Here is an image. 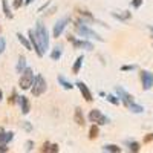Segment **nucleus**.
<instances>
[{
	"mask_svg": "<svg viewBox=\"0 0 153 153\" xmlns=\"http://www.w3.org/2000/svg\"><path fill=\"white\" fill-rule=\"evenodd\" d=\"M34 32L37 35V40H38V45H40L42 51H43V52H46V49H49V32H48L46 26H45L42 22H37Z\"/></svg>",
	"mask_w": 153,
	"mask_h": 153,
	"instance_id": "nucleus-1",
	"label": "nucleus"
},
{
	"mask_svg": "<svg viewBox=\"0 0 153 153\" xmlns=\"http://www.w3.org/2000/svg\"><path fill=\"white\" fill-rule=\"evenodd\" d=\"M75 31L78 35H81L83 38H95L98 42H104V38L101 37L98 32H95L94 29H91L87 26V23H81V22H76L75 23Z\"/></svg>",
	"mask_w": 153,
	"mask_h": 153,
	"instance_id": "nucleus-2",
	"label": "nucleus"
},
{
	"mask_svg": "<svg viewBox=\"0 0 153 153\" xmlns=\"http://www.w3.org/2000/svg\"><path fill=\"white\" fill-rule=\"evenodd\" d=\"M34 71L31 68H26L22 74H20V80H19V87L23 89V91H28V89H31L32 83H34Z\"/></svg>",
	"mask_w": 153,
	"mask_h": 153,
	"instance_id": "nucleus-3",
	"label": "nucleus"
},
{
	"mask_svg": "<svg viewBox=\"0 0 153 153\" xmlns=\"http://www.w3.org/2000/svg\"><path fill=\"white\" fill-rule=\"evenodd\" d=\"M46 89H48V83L46 80L43 78L42 75H35V78H34V83L31 86V92L34 97H40L46 92Z\"/></svg>",
	"mask_w": 153,
	"mask_h": 153,
	"instance_id": "nucleus-4",
	"label": "nucleus"
},
{
	"mask_svg": "<svg viewBox=\"0 0 153 153\" xmlns=\"http://www.w3.org/2000/svg\"><path fill=\"white\" fill-rule=\"evenodd\" d=\"M115 92H117L120 101H121V103H123L127 109H130V107L135 104V98H133V95H130L127 91H124L121 86H117V87H115Z\"/></svg>",
	"mask_w": 153,
	"mask_h": 153,
	"instance_id": "nucleus-5",
	"label": "nucleus"
},
{
	"mask_svg": "<svg viewBox=\"0 0 153 153\" xmlns=\"http://www.w3.org/2000/svg\"><path fill=\"white\" fill-rule=\"evenodd\" d=\"M89 121L95 123L98 126H104V124H109L110 123L109 117H106V115L101 112V110H98V109H92L91 110V113H89Z\"/></svg>",
	"mask_w": 153,
	"mask_h": 153,
	"instance_id": "nucleus-6",
	"label": "nucleus"
},
{
	"mask_svg": "<svg viewBox=\"0 0 153 153\" xmlns=\"http://www.w3.org/2000/svg\"><path fill=\"white\" fill-rule=\"evenodd\" d=\"M68 42H71L75 49H86V51H92L94 49V45L91 42H87L86 38L84 40H76V38L74 35H71V34L68 35Z\"/></svg>",
	"mask_w": 153,
	"mask_h": 153,
	"instance_id": "nucleus-7",
	"label": "nucleus"
},
{
	"mask_svg": "<svg viewBox=\"0 0 153 153\" xmlns=\"http://www.w3.org/2000/svg\"><path fill=\"white\" fill-rule=\"evenodd\" d=\"M69 17H63V19H60L58 22H55V25H54V29H52V37H55V38H58L61 34H63V31H65V28L68 26V23H69Z\"/></svg>",
	"mask_w": 153,
	"mask_h": 153,
	"instance_id": "nucleus-8",
	"label": "nucleus"
},
{
	"mask_svg": "<svg viewBox=\"0 0 153 153\" xmlns=\"http://www.w3.org/2000/svg\"><path fill=\"white\" fill-rule=\"evenodd\" d=\"M28 38H29V42H31V45H32V49L35 51V54H37L38 57H43L45 52L42 51L40 45H38V40H37V35H35L34 29H29V31H28Z\"/></svg>",
	"mask_w": 153,
	"mask_h": 153,
	"instance_id": "nucleus-9",
	"label": "nucleus"
},
{
	"mask_svg": "<svg viewBox=\"0 0 153 153\" xmlns=\"http://www.w3.org/2000/svg\"><path fill=\"white\" fill-rule=\"evenodd\" d=\"M141 84L144 91H149V89L153 87V74L149 71H141Z\"/></svg>",
	"mask_w": 153,
	"mask_h": 153,
	"instance_id": "nucleus-10",
	"label": "nucleus"
},
{
	"mask_svg": "<svg viewBox=\"0 0 153 153\" xmlns=\"http://www.w3.org/2000/svg\"><path fill=\"white\" fill-rule=\"evenodd\" d=\"M76 87H78L80 94L83 95V98L87 101V103H91V101L94 100V98H92V92L89 91V87H87V84H86V83H83V81H78V83H76Z\"/></svg>",
	"mask_w": 153,
	"mask_h": 153,
	"instance_id": "nucleus-11",
	"label": "nucleus"
},
{
	"mask_svg": "<svg viewBox=\"0 0 153 153\" xmlns=\"http://www.w3.org/2000/svg\"><path fill=\"white\" fill-rule=\"evenodd\" d=\"M17 103L20 104V109H22V113H23V115H28V113H29V110H31V103H29V98H28V97H25V95L19 97Z\"/></svg>",
	"mask_w": 153,
	"mask_h": 153,
	"instance_id": "nucleus-12",
	"label": "nucleus"
},
{
	"mask_svg": "<svg viewBox=\"0 0 153 153\" xmlns=\"http://www.w3.org/2000/svg\"><path fill=\"white\" fill-rule=\"evenodd\" d=\"M14 139V133L12 132H6L5 129L0 127V144H8L9 141Z\"/></svg>",
	"mask_w": 153,
	"mask_h": 153,
	"instance_id": "nucleus-13",
	"label": "nucleus"
},
{
	"mask_svg": "<svg viewBox=\"0 0 153 153\" xmlns=\"http://www.w3.org/2000/svg\"><path fill=\"white\" fill-rule=\"evenodd\" d=\"M74 121L78 126H84L86 124V118L83 115V110L80 107H75V113H74Z\"/></svg>",
	"mask_w": 153,
	"mask_h": 153,
	"instance_id": "nucleus-14",
	"label": "nucleus"
},
{
	"mask_svg": "<svg viewBox=\"0 0 153 153\" xmlns=\"http://www.w3.org/2000/svg\"><path fill=\"white\" fill-rule=\"evenodd\" d=\"M112 17H115L120 22H127V20H130L132 14L129 11H121V12H112Z\"/></svg>",
	"mask_w": 153,
	"mask_h": 153,
	"instance_id": "nucleus-15",
	"label": "nucleus"
},
{
	"mask_svg": "<svg viewBox=\"0 0 153 153\" xmlns=\"http://www.w3.org/2000/svg\"><path fill=\"white\" fill-rule=\"evenodd\" d=\"M83 61H84V57H83V55L76 57V60H75V63H74V66H72V72H74V75H78V74H80L81 66H83Z\"/></svg>",
	"mask_w": 153,
	"mask_h": 153,
	"instance_id": "nucleus-16",
	"label": "nucleus"
},
{
	"mask_svg": "<svg viewBox=\"0 0 153 153\" xmlns=\"http://www.w3.org/2000/svg\"><path fill=\"white\" fill-rule=\"evenodd\" d=\"M17 38H19V42L23 45L25 49H28V51H32V45L29 42V38H26L25 35H22V32H17Z\"/></svg>",
	"mask_w": 153,
	"mask_h": 153,
	"instance_id": "nucleus-17",
	"label": "nucleus"
},
{
	"mask_svg": "<svg viewBox=\"0 0 153 153\" xmlns=\"http://www.w3.org/2000/svg\"><path fill=\"white\" fill-rule=\"evenodd\" d=\"M25 69H26V57L20 55L19 61H17V66H16V71H17V74H22Z\"/></svg>",
	"mask_w": 153,
	"mask_h": 153,
	"instance_id": "nucleus-18",
	"label": "nucleus"
},
{
	"mask_svg": "<svg viewBox=\"0 0 153 153\" xmlns=\"http://www.w3.org/2000/svg\"><path fill=\"white\" fill-rule=\"evenodd\" d=\"M61 55H63V46H55L52 51H51V58H52L54 61L60 60Z\"/></svg>",
	"mask_w": 153,
	"mask_h": 153,
	"instance_id": "nucleus-19",
	"label": "nucleus"
},
{
	"mask_svg": "<svg viewBox=\"0 0 153 153\" xmlns=\"http://www.w3.org/2000/svg\"><path fill=\"white\" fill-rule=\"evenodd\" d=\"M57 80H58V83L63 86V89H66V91H72V89H74V84H72L71 81H68L63 75H58Z\"/></svg>",
	"mask_w": 153,
	"mask_h": 153,
	"instance_id": "nucleus-20",
	"label": "nucleus"
},
{
	"mask_svg": "<svg viewBox=\"0 0 153 153\" xmlns=\"http://www.w3.org/2000/svg\"><path fill=\"white\" fill-rule=\"evenodd\" d=\"M2 8H3V12H5V17L6 19H12V17H14V14H12L11 9H9L8 0H2Z\"/></svg>",
	"mask_w": 153,
	"mask_h": 153,
	"instance_id": "nucleus-21",
	"label": "nucleus"
},
{
	"mask_svg": "<svg viewBox=\"0 0 153 153\" xmlns=\"http://www.w3.org/2000/svg\"><path fill=\"white\" fill-rule=\"evenodd\" d=\"M103 152H110V153H120V152H121V147L115 146V144H106V146H103Z\"/></svg>",
	"mask_w": 153,
	"mask_h": 153,
	"instance_id": "nucleus-22",
	"label": "nucleus"
},
{
	"mask_svg": "<svg viewBox=\"0 0 153 153\" xmlns=\"http://www.w3.org/2000/svg\"><path fill=\"white\" fill-rule=\"evenodd\" d=\"M98 133H100V130H98V124H92V127L89 129V139H95V138H98Z\"/></svg>",
	"mask_w": 153,
	"mask_h": 153,
	"instance_id": "nucleus-23",
	"label": "nucleus"
},
{
	"mask_svg": "<svg viewBox=\"0 0 153 153\" xmlns=\"http://www.w3.org/2000/svg\"><path fill=\"white\" fill-rule=\"evenodd\" d=\"M126 144H127V147H129L130 152H139V149H141L136 141H126Z\"/></svg>",
	"mask_w": 153,
	"mask_h": 153,
	"instance_id": "nucleus-24",
	"label": "nucleus"
},
{
	"mask_svg": "<svg viewBox=\"0 0 153 153\" xmlns=\"http://www.w3.org/2000/svg\"><path fill=\"white\" fill-rule=\"evenodd\" d=\"M106 100L109 101V103H112L113 106H120V98L118 97H115V95H106Z\"/></svg>",
	"mask_w": 153,
	"mask_h": 153,
	"instance_id": "nucleus-25",
	"label": "nucleus"
},
{
	"mask_svg": "<svg viewBox=\"0 0 153 153\" xmlns=\"http://www.w3.org/2000/svg\"><path fill=\"white\" fill-rule=\"evenodd\" d=\"M17 100H19V95H17V92H16V91H12L11 97L8 98V103H9V104H16V103H17Z\"/></svg>",
	"mask_w": 153,
	"mask_h": 153,
	"instance_id": "nucleus-26",
	"label": "nucleus"
},
{
	"mask_svg": "<svg viewBox=\"0 0 153 153\" xmlns=\"http://www.w3.org/2000/svg\"><path fill=\"white\" fill-rule=\"evenodd\" d=\"M5 49H6V40L3 37H0V54H3Z\"/></svg>",
	"mask_w": 153,
	"mask_h": 153,
	"instance_id": "nucleus-27",
	"label": "nucleus"
},
{
	"mask_svg": "<svg viewBox=\"0 0 153 153\" xmlns=\"http://www.w3.org/2000/svg\"><path fill=\"white\" fill-rule=\"evenodd\" d=\"M48 152H49V153H57V152H60V149H58V144H49V149H48Z\"/></svg>",
	"mask_w": 153,
	"mask_h": 153,
	"instance_id": "nucleus-28",
	"label": "nucleus"
},
{
	"mask_svg": "<svg viewBox=\"0 0 153 153\" xmlns=\"http://www.w3.org/2000/svg\"><path fill=\"white\" fill-rule=\"evenodd\" d=\"M143 2L144 0H132V8H135V9H138V8H141V5H143Z\"/></svg>",
	"mask_w": 153,
	"mask_h": 153,
	"instance_id": "nucleus-29",
	"label": "nucleus"
},
{
	"mask_svg": "<svg viewBox=\"0 0 153 153\" xmlns=\"http://www.w3.org/2000/svg\"><path fill=\"white\" fill-rule=\"evenodd\" d=\"M135 69H136L135 65H126V66L121 68V71H124V72H127V71H135Z\"/></svg>",
	"mask_w": 153,
	"mask_h": 153,
	"instance_id": "nucleus-30",
	"label": "nucleus"
},
{
	"mask_svg": "<svg viewBox=\"0 0 153 153\" xmlns=\"http://www.w3.org/2000/svg\"><path fill=\"white\" fill-rule=\"evenodd\" d=\"M22 126H23V129L26 130V132H31V130H32V126H31L28 121H23V123H22Z\"/></svg>",
	"mask_w": 153,
	"mask_h": 153,
	"instance_id": "nucleus-31",
	"label": "nucleus"
},
{
	"mask_svg": "<svg viewBox=\"0 0 153 153\" xmlns=\"http://www.w3.org/2000/svg\"><path fill=\"white\" fill-rule=\"evenodd\" d=\"M152 141H153V133H149V135L144 136V143H146V144H149V143H152Z\"/></svg>",
	"mask_w": 153,
	"mask_h": 153,
	"instance_id": "nucleus-32",
	"label": "nucleus"
},
{
	"mask_svg": "<svg viewBox=\"0 0 153 153\" xmlns=\"http://www.w3.org/2000/svg\"><path fill=\"white\" fill-rule=\"evenodd\" d=\"M22 5H25V2H23V0H16V2H14V5H12V6H14L16 9H19Z\"/></svg>",
	"mask_w": 153,
	"mask_h": 153,
	"instance_id": "nucleus-33",
	"label": "nucleus"
},
{
	"mask_svg": "<svg viewBox=\"0 0 153 153\" xmlns=\"http://www.w3.org/2000/svg\"><path fill=\"white\" fill-rule=\"evenodd\" d=\"M32 149H34V141H28V143H26V150L31 152Z\"/></svg>",
	"mask_w": 153,
	"mask_h": 153,
	"instance_id": "nucleus-34",
	"label": "nucleus"
},
{
	"mask_svg": "<svg viewBox=\"0 0 153 153\" xmlns=\"http://www.w3.org/2000/svg\"><path fill=\"white\" fill-rule=\"evenodd\" d=\"M9 149L6 147V144H0V152H8Z\"/></svg>",
	"mask_w": 153,
	"mask_h": 153,
	"instance_id": "nucleus-35",
	"label": "nucleus"
},
{
	"mask_svg": "<svg viewBox=\"0 0 153 153\" xmlns=\"http://www.w3.org/2000/svg\"><path fill=\"white\" fill-rule=\"evenodd\" d=\"M48 149H49V143H45L42 147V152H48Z\"/></svg>",
	"mask_w": 153,
	"mask_h": 153,
	"instance_id": "nucleus-36",
	"label": "nucleus"
},
{
	"mask_svg": "<svg viewBox=\"0 0 153 153\" xmlns=\"http://www.w3.org/2000/svg\"><path fill=\"white\" fill-rule=\"evenodd\" d=\"M49 3H51V2H46V3H45V5H43V6H42V8H40V9H38V12H42V11H43V9H46V8H48V6H49Z\"/></svg>",
	"mask_w": 153,
	"mask_h": 153,
	"instance_id": "nucleus-37",
	"label": "nucleus"
},
{
	"mask_svg": "<svg viewBox=\"0 0 153 153\" xmlns=\"http://www.w3.org/2000/svg\"><path fill=\"white\" fill-rule=\"evenodd\" d=\"M32 2H35V0H26V2H25V5H31Z\"/></svg>",
	"mask_w": 153,
	"mask_h": 153,
	"instance_id": "nucleus-38",
	"label": "nucleus"
},
{
	"mask_svg": "<svg viewBox=\"0 0 153 153\" xmlns=\"http://www.w3.org/2000/svg\"><path fill=\"white\" fill-rule=\"evenodd\" d=\"M3 100V92H2V89H0V101Z\"/></svg>",
	"mask_w": 153,
	"mask_h": 153,
	"instance_id": "nucleus-39",
	"label": "nucleus"
},
{
	"mask_svg": "<svg viewBox=\"0 0 153 153\" xmlns=\"http://www.w3.org/2000/svg\"><path fill=\"white\" fill-rule=\"evenodd\" d=\"M149 28H150V31H153V26H149Z\"/></svg>",
	"mask_w": 153,
	"mask_h": 153,
	"instance_id": "nucleus-40",
	"label": "nucleus"
},
{
	"mask_svg": "<svg viewBox=\"0 0 153 153\" xmlns=\"http://www.w3.org/2000/svg\"><path fill=\"white\" fill-rule=\"evenodd\" d=\"M0 32H2V26H0Z\"/></svg>",
	"mask_w": 153,
	"mask_h": 153,
	"instance_id": "nucleus-41",
	"label": "nucleus"
},
{
	"mask_svg": "<svg viewBox=\"0 0 153 153\" xmlns=\"http://www.w3.org/2000/svg\"><path fill=\"white\" fill-rule=\"evenodd\" d=\"M152 38H153V35H152Z\"/></svg>",
	"mask_w": 153,
	"mask_h": 153,
	"instance_id": "nucleus-42",
	"label": "nucleus"
}]
</instances>
